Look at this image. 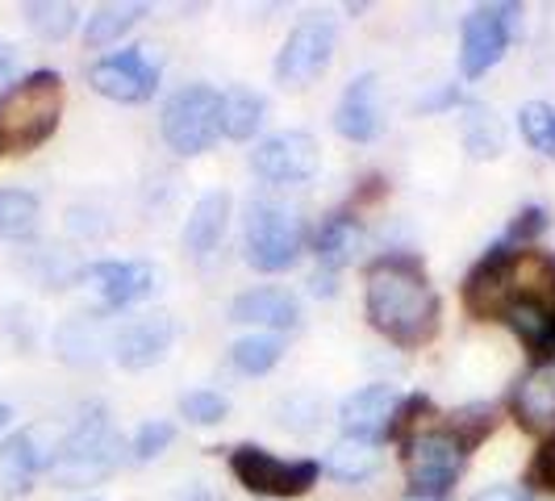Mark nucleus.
I'll return each mask as SVG.
<instances>
[{
  "mask_svg": "<svg viewBox=\"0 0 555 501\" xmlns=\"http://www.w3.org/2000/svg\"><path fill=\"white\" fill-rule=\"evenodd\" d=\"M367 318L380 334H389L392 343L414 347L422 338L435 334L439 322V301L435 288L426 284V272L417 268L410 255H392L380 259L367 277Z\"/></svg>",
  "mask_w": 555,
  "mask_h": 501,
  "instance_id": "1",
  "label": "nucleus"
},
{
  "mask_svg": "<svg viewBox=\"0 0 555 501\" xmlns=\"http://www.w3.org/2000/svg\"><path fill=\"white\" fill-rule=\"evenodd\" d=\"M63 110V80L55 72H34L0 97V151H29L47 142Z\"/></svg>",
  "mask_w": 555,
  "mask_h": 501,
  "instance_id": "2",
  "label": "nucleus"
},
{
  "mask_svg": "<svg viewBox=\"0 0 555 501\" xmlns=\"http://www.w3.org/2000/svg\"><path fill=\"white\" fill-rule=\"evenodd\" d=\"M121 464V439L113 435L109 418L101 406H92L88 414L63 435L51 460V476L63 489H80V485H96L105 480Z\"/></svg>",
  "mask_w": 555,
  "mask_h": 501,
  "instance_id": "3",
  "label": "nucleus"
},
{
  "mask_svg": "<svg viewBox=\"0 0 555 501\" xmlns=\"http://www.w3.org/2000/svg\"><path fill=\"white\" fill-rule=\"evenodd\" d=\"M306 243V226L297 218V209L280 205L272 196L250 201L247 214V264L259 272H284L288 264H297Z\"/></svg>",
  "mask_w": 555,
  "mask_h": 501,
  "instance_id": "4",
  "label": "nucleus"
},
{
  "mask_svg": "<svg viewBox=\"0 0 555 501\" xmlns=\"http://www.w3.org/2000/svg\"><path fill=\"white\" fill-rule=\"evenodd\" d=\"M222 134V92L189 84L164 105V139L180 155H201Z\"/></svg>",
  "mask_w": 555,
  "mask_h": 501,
  "instance_id": "5",
  "label": "nucleus"
},
{
  "mask_svg": "<svg viewBox=\"0 0 555 501\" xmlns=\"http://www.w3.org/2000/svg\"><path fill=\"white\" fill-rule=\"evenodd\" d=\"M230 468L259 498H301L313 489V480L322 473L313 460H280L272 451L250 444L230 455Z\"/></svg>",
  "mask_w": 555,
  "mask_h": 501,
  "instance_id": "6",
  "label": "nucleus"
},
{
  "mask_svg": "<svg viewBox=\"0 0 555 501\" xmlns=\"http://www.w3.org/2000/svg\"><path fill=\"white\" fill-rule=\"evenodd\" d=\"M514 26H518V9H514V4H485V9H476L473 17L464 22L460 67H464L468 80L485 76L489 67H498L501 55H505V47H509Z\"/></svg>",
  "mask_w": 555,
  "mask_h": 501,
  "instance_id": "7",
  "label": "nucleus"
},
{
  "mask_svg": "<svg viewBox=\"0 0 555 501\" xmlns=\"http://www.w3.org/2000/svg\"><path fill=\"white\" fill-rule=\"evenodd\" d=\"M322 164V151L313 134L306 130H288V134H272L250 151V167L255 176H263L268 184H306L318 176Z\"/></svg>",
  "mask_w": 555,
  "mask_h": 501,
  "instance_id": "8",
  "label": "nucleus"
},
{
  "mask_svg": "<svg viewBox=\"0 0 555 501\" xmlns=\"http://www.w3.org/2000/svg\"><path fill=\"white\" fill-rule=\"evenodd\" d=\"M460 468H464V447L455 444V435H447V431H430V435L410 439V451H405V473H410L414 493L439 498V493H447V489L455 485Z\"/></svg>",
  "mask_w": 555,
  "mask_h": 501,
  "instance_id": "9",
  "label": "nucleus"
},
{
  "mask_svg": "<svg viewBox=\"0 0 555 501\" xmlns=\"http://www.w3.org/2000/svg\"><path fill=\"white\" fill-rule=\"evenodd\" d=\"M92 88L109 101H121V105H139L146 101L155 88H159V63L146 55V47H134V51H117V55L101 59L92 72H88Z\"/></svg>",
  "mask_w": 555,
  "mask_h": 501,
  "instance_id": "10",
  "label": "nucleus"
},
{
  "mask_svg": "<svg viewBox=\"0 0 555 501\" xmlns=\"http://www.w3.org/2000/svg\"><path fill=\"white\" fill-rule=\"evenodd\" d=\"M334 55V26L326 22H306L288 34V42L276 55V80L306 88L309 80H318L326 72V63Z\"/></svg>",
  "mask_w": 555,
  "mask_h": 501,
  "instance_id": "11",
  "label": "nucleus"
},
{
  "mask_svg": "<svg viewBox=\"0 0 555 501\" xmlns=\"http://www.w3.org/2000/svg\"><path fill=\"white\" fill-rule=\"evenodd\" d=\"M397 406H401V393L392 389V385H367V389L351 393V397L343 401L338 422H343L347 439H367V444H376V439L389 435L392 418H397Z\"/></svg>",
  "mask_w": 555,
  "mask_h": 501,
  "instance_id": "12",
  "label": "nucleus"
},
{
  "mask_svg": "<svg viewBox=\"0 0 555 501\" xmlns=\"http://www.w3.org/2000/svg\"><path fill=\"white\" fill-rule=\"evenodd\" d=\"M464 301L480 318H493V313L509 309V301H514V251L498 247L493 255L480 259V268L464 284Z\"/></svg>",
  "mask_w": 555,
  "mask_h": 501,
  "instance_id": "13",
  "label": "nucleus"
},
{
  "mask_svg": "<svg viewBox=\"0 0 555 501\" xmlns=\"http://www.w3.org/2000/svg\"><path fill=\"white\" fill-rule=\"evenodd\" d=\"M334 130L351 142L376 139V130H380V80L372 72H363L343 88L338 110H334Z\"/></svg>",
  "mask_w": 555,
  "mask_h": 501,
  "instance_id": "14",
  "label": "nucleus"
},
{
  "mask_svg": "<svg viewBox=\"0 0 555 501\" xmlns=\"http://www.w3.org/2000/svg\"><path fill=\"white\" fill-rule=\"evenodd\" d=\"M38 431H22L9 444H0V498H22L29 493V480L38 476V468H51L55 447L38 444Z\"/></svg>",
  "mask_w": 555,
  "mask_h": 501,
  "instance_id": "15",
  "label": "nucleus"
},
{
  "mask_svg": "<svg viewBox=\"0 0 555 501\" xmlns=\"http://www.w3.org/2000/svg\"><path fill=\"white\" fill-rule=\"evenodd\" d=\"M171 338H176V322L171 318H139L130 322L126 331L113 338V356L121 368H151L171 351Z\"/></svg>",
  "mask_w": 555,
  "mask_h": 501,
  "instance_id": "16",
  "label": "nucleus"
},
{
  "mask_svg": "<svg viewBox=\"0 0 555 501\" xmlns=\"http://www.w3.org/2000/svg\"><path fill=\"white\" fill-rule=\"evenodd\" d=\"M92 280L101 288V297L109 301L113 309H126L134 301H146L155 293V268L151 264H139V259H109V264H92Z\"/></svg>",
  "mask_w": 555,
  "mask_h": 501,
  "instance_id": "17",
  "label": "nucleus"
},
{
  "mask_svg": "<svg viewBox=\"0 0 555 501\" xmlns=\"http://www.w3.org/2000/svg\"><path fill=\"white\" fill-rule=\"evenodd\" d=\"M234 322H247V326H276V331H293L301 322V306L293 293L284 288H250L243 297H234L230 306Z\"/></svg>",
  "mask_w": 555,
  "mask_h": 501,
  "instance_id": "18",
  "label": "nucleus"
},
{
  "mask_svg": "<svg viewBox=\"0 0 555 501\" xmlns=\"http://www.w3.org/2000/svg\"><path fill=\"white\" fill-rule=\"evenodd\" d=\"M514 414L527 431H555V363H539L514 389Z\"/></svg>",
  "mask_w": 555,
  "mask_h": 501,
  "instance_id": "19",
  "label": "nucleus"
},
{
  "mask_svg": "<svg viewBox=\"0 0 555 501\" xmlns=\"http://www.w3.org/2000/svg\"><path fill=\"white\" fill-rule=\"evenodd\" d=\"M225 222H230V193H205L189 214L184 226V247L193 255H209V251L222 243Z\"/></svg>",
  "mask_w": 555,
  "mask_h": 501,
  "instance_id": "20",
  "label": "nucleus"
},
{
  "mask_svg": "<svg viewBox=\"0 0 555 501\" xmlns=\"http://www.w3.org/2000/svg\"><path fill=\"white\" fill-rule=\"evenodd\" d=\"M263 97L250 92V88H230L222 92V134L234 142L250 139L259 126H263Z\"/></svg>",
  "mask_w": 555,
  "mask_h": 501,
  "instance_id": "21",
  "label": "nucleus"
},
{
  "mask_svg": "<svg viewBox=\"0 0 555 501\" xmlns=\"http://www.w3.org/2000/svg\"><path fill=\"white\" fill-rule=\"evenodd\" d=\"M376 468H380V451L367 439H338L326 455V473L338 480H367Z\"/></svg>",
  "mask_w": 555,
  "mask_h": 501,
  "instance_id": "22",
  "label": "nucleus"
},
{
  "mask_svg": "<svg viewBox=\"0 0 555 501\" xmlns=\"http://www.w3.org/2000/svg\"><path fill=\"white\" fill-rule=\"evenodd\" d=\"M360 226L351 222L347 214H338L331 222L318 230V259L326 264V268H343V264H351L356 255H360Z\"/></svg>",
  "mask_w": 555,
  "mask_h": 501,
  "instance_id": "23",
  "label": "nucleus"
},
{
  "mask_svg": "<svg viewBox=\"0 0 555 501\" xmlns=\"http://www.w3.org/2000/svg\"><path fill=\"white\" fill-rule=\"evenodd\" d=\"M284 356V343H280L276 334H247V338H238L234 347H230V363L243 372V376H263V372H272Z\"/></svg>",
  "mask_w": 555,
  "mask_h": 501,
  "instance_id": "24",
  "label": "nucleus"
},
{
  "mask_svg": "<svg viewBox=\"0 0 555 501\" xmlns=\"http://www.w3.org/2000/svg\"><path fill=\"white\" fill-rule=\"evenodd\" d=\"M38 230V196L26 189H0V239H29Z\"/></svg>",
  "mask_w": 555,
  "mask_h": 501,
  "instance_id": "25",
  "label": "nucleus"
},
{
  "mask_svg": "<svg viewBox=\"0 0 555 501\" xmlns=\"http://www.w3.org/2000/svg\"><path fill=\"white\" fill-rule=\"evenodd\" d=\"M142 13H146V4H105V9H96L88 17V29H83L88 47H109V42H117L126 29L139 22Z\"/></svg>",
  "mask_w": 555,
  "mask_h": 501,
  "instance_id": "26",
  "label": "nucleus"
},
{
  "mask_svg": "<svg viewBox=\"0 0 555 501\" xmlns=\"http://www.w3.org/2000/svg\"><path fill=\"white\" fill-rule=\"evenodd\" d=\"M464 146H468L473 159H493V155H501L505 130H501L498 117L489 110H480V105H473V110L464 113Z\"/></svg>",
  "mask_w": 555,
  "mask_h": 501,
  "instance_id": "27",
  "label": "nucleus"
},
{
  "mask_svg": "<svg viewBox=\"0 0 555 501\" xmlns=\"http://www.w3.org/2000/svg\"><path fill=\"white\" fill-rule=\"evenodd\" d=\"M59 351H63V360L72 363L96 360L105 351V331L96 326V318H76V322H67L59 331Z\"/></svg>",
  "mask_w": 555,
  "mask_h": 501,
  "instance_id": "28",
  "label": "nucleus"
},
{
  "mask_svg": "<svg viewBox=\"0 0 555 501\" xmlns=\"http://www.w3.org/2000/svg\"><path fill=\"white\" fill-rule=\"evenodd\" d=\"M518 126H522V139H527L534 151H543L547 159H555V110L552 105H543V101L522 105Z\"/></svg>",
  "mask_w": 555,
  "mask_h": 501,
  "instance_id": "29",
  "label": "nucleus"
},
{
  "mask_svg": "<svg viewBox=\"0 0 555 501\" xmlns=\"http://www.w3.org/2000/svg\"><path fill=\"white\" fill-rule=\"evenodd\" d=\"M29 13V26L38 29L42 38H67L72 29H76V4H55V0H47V4H26Z\"/></svg>",
  "mask_w": 555,
  "mask_h": 501,
  "instance_id": "30",
  "label": "nucleus"
},
{
  "mask_svg": "<svg viewBox=\"0 0 555 501\" xmlns=\"http://www.w3.org/2000/svg\"><path fill=\"white\" fill-rule=\"evenodd\" d=\"M225 410H230V401H225L222 393H209V389H193L180 397V414L196 422V426H214V422H222Z\"/></svg>",
  "mask_w": 555,
  "mask_h": 501,
  "instance_id": "31",
  "label": "nucleus"
},
{
  "mask_svg": "<svg viewBox=\"0 0 555 501\" xmlns=\"http://www.w3.org/2000/svg\"><path fill=\"white\" fill-rule=\"evenodd\" d=\"M176 439V426L171 422H146L139 435H134V460H155L164 455L167 447Z\"/></svg>",
  "mask_w": 555,
  "mask_h": 501,
  "instance_id": "32",
  "label": "nucleus"
},
{
  "mask_svg": "<svg viewBox=\"0 0 555 501\" xmlns=\"http://www.w3.org/2000/svg\"><path fill=\"white\" fill-rule=\"evenodd\" d=\"M455 426H468V435H464V444H480L489 431H493V410H485V406H473V410H460V418H455Z\"/></svg>",
  "mask_w": 555,
  "mask_h": 501,
  "instance_id": "33",
  "label": "nucleus"
},
{
  "mask_svg": "<svg viewBox=\"0 0 555 501\" xmlns=\"http://www.w3.org/2000/svg\"><path fill=\"white\" fill-rule=\"evenodd\" d=\"M530 485H543V489L555 493V439L543 444V451L534 455V464H530Z\"/></svg>",
  "mask_w": 555,
  "mask_h": 501,
  "instance_id": "34",
  "label": "nucleus"
},
{
  "mask_svg": "<svg viewBox=\"0 0 555 501\" xmlns=\"http://www.w3.org/2000/svg\"><path fill=\"white\" fill-rule=\"evenodd\" d=\"M543 226H547L543 209H527V214H518V222H514V239H530V234H539Z\"/></svg>",
  "mask_w": 555,
  "mask_h": 501,
  "instance_id": "35",
  "label": "nucleus"
},
{
  "mask_svg": "<svg viewBox=\"0 0 555 501\" xmlns=\"http://www.w3.org/2000/svg\"><path fill=\"white\" fill-rule=\"evenodd\" d=\"M473 501H530L518 485H489V489H480Z\"/></svg>",
  "mask_w": 555,
  "mask_h": 501,
  "instance_id": "36",
  "label": "nucleus"
},
{
  "mask_svg": "<svg viewBox=\"0 0 555 501\" xmlns=\"http://www.w3.org/2000/svg\"><path fill=\"white\" fill-rule=\"evenodd\" d=\"M13 63H17V59H13V51L0 42V88H4V84H9V76H13Z\"/></svg>",
  "mask_w": 555,
  "mask_h": 501,
  "instance_id": "37",
  "label": "nucleus"
},
{
  "mask_svg": "<svg viewBox=\"0 0 555 501\" xmlns=\"http://www.w3.org/2000/svg\"><path fill=\"white\" fill-rule=\"evenodd\" d=\"M176 501H209V498H205L201 489H189V493H180V498H176Z\"/></svg>",
  "mask_w": 555,
  "mask_h": 501,
  "instance_id": "38",
  "label": "nucleus"
},
{
  "mask_svg": "<svg viewBox=\"0 0 555 501\" xmlns=\"http://www.w3.org/2000/svg\"><path fill=\"white\" fill-rule=\"evenodd\" d=\"M4 422H9V410H4V406H0V431H4Z\"/></svg>",
  "mask_w": 555,
  "mask_h": 501,
  "instance_id": "39",
  "label": "nucleus"
},
{
  "mask_svg": "<svg viewBox=\"0 0 555 501\" xmlns=\"http://www.w3.org/2000/svg\"><path fill=\"white\" fill-rule=\"evenodd\" d=\"M410 501H439V498H426V493H414Z\"/></svg>",
  "mask_w": 555,
  "mask_h": 501,
  "instance_id": "40",
  "label": "nucleus"
},
{
  "mask_svg": "<svg viewBox=\"0 0 555 501\" xmlns=\"http://www.w3.org/2000/svg\"><path fill=\"white\" fill-rule=\"evenodd\" d=\"M88 501H96V498H88Z\"/></svg>",
  "mask_w": 555,
  "mask_h": 501,
  "instance_id": "41",
  "label": "nucleus"
}]
</instances>
